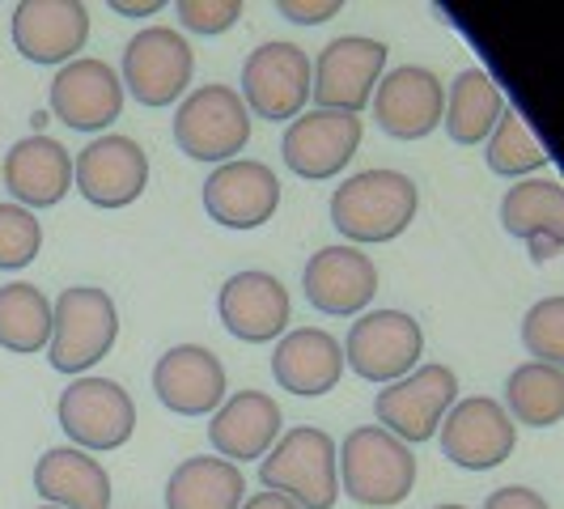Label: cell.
Segmentation results:
<instances>
[{
    "label": "cell",
    "mask_w": 564,
    "mask_h": 509,
    "mask_svg": "<svg viewBox=\"0 0 564 509\" xmlns=\"http://www.w3.org/2000/svg\"><path fill=\"white\" fill-rule=\"evenodd\" d=\"M484 509H547V501L539 497L535 488H522V484H509V488H497L488 492Z\"/></svg>",
    "instance_id": "36"
},
{
    "label": "cell",
    "mask_w": 564,
    "mask_h": 509,
    "mask_svg": "<svg viewBox=\"0 0 564 509\" xmlns=\"http://www.w3.org/2000/svg\"><path fill=\"white\" fill-rule=\"evenodd\" d=\"M111 9L119 18H153V13H162V0H111Z\"/></svg>",
    "instance_id": "37"
},
{
    "label": "cell",
    "mask_w": 564,
    "mask_h": 509,
    "mask_svg": "<svg viewBox=\"0 0 564 509\" xmlns=\"http://www.w3.org/2000/svg\"><path fill=\"white\" fill-rule=\"evenodd\" d=\"M73 187L94 208H128L149 187V158L132 137H98L73 158Z\"/></svg>",
    "instance_id": "14"
},
{
    "label": "cell",
    "mask_w": 564,
    "mask_h": 509,
    "mask_svg": "<svg viewBox=\"0 0 564 509\" xmlns=\"http://www.w3.org/2000/svg\"><path fill=\"white\" fill-rule=\"evenodd\" d=\"M89 39V9L77 0H22L13 9V47L30 64H68Z\"/></svg>",
    "instance_id": "21"
},
{
    "label": "cell",
    "mask_w": 564,
    "mask_h": 509,
    "mask_svg": "<svg viewBox=\"0 0 564 509\" xmlns=\"http://www.w3.org/2000/svg\"><path fill=\"white\" fill-rule=\"evenodd\" d=\"M437 429H442V454L463 472L501 467L513 454V442H518V424L509 421L501 399L492 396L458 399Z\"/></svg>",
    "instance_id": "12"
},
{
    "label": "cell",
    "mask_w": 564,
    "mask_h": 509,
    "mask_svg": "<svg viewBox=\"0 0 564 509\" xmlns=\"http://www.w3.org/2000/svg\"><path fill=\"white\" fill-rule=\"evenodd\" d=\"M387 73V47L366 34H344L327 43L311 68V98L318 111L361 115Z\"/></svg>",
    "instance_id": "7"
},
{
    "label": "cell",
    "mask_w": 564,
    "mask_h": 509,
    "mask_svg": "<svg viewBox=\"0 0 564 509\" xmlns=\"http://www.w3.org/2000/svg\"><path fill=\"white\" fill-rule=\"evenodd\" d=\"M52 339V302L39 284L13 281L0 289V348L34 357Z\"/></svg>",
    "instance_id": "30"
},
{
    "label": "cell",
    "mask_w": 564,
    "mask_h": 509,
    "mask_svg": "<svg viewBox=\"0 0 564 509\" xmlns=\"http://www.w3.org/2000/svg\"><path fill=\"white\" fill-rule=\"evenodd\" d=\"M302 289L314 311L332 314V318H352L373 302L378 268L361 247H323L306 259Z\"/></svg>",
    "instance_id": "18"
},
{
    "label": "cell",
    "mask_w": 564,
    "mask_h": 509,
    "mask_svg": "<svg viewBox=\"0 0 564 509\" xmlns=\"http://www.w3.org/2000/svg\"><path fill=\"white\" fill-rule=\"evenodd\" d=\"M276 437H281V403L268 391H238L213 412V424H208L213 451L234 467L263 458L276 446Z\"/></svg>",
    "instance_id": "23"
},
{
    "label": "cell",
    "mask_w": 564,
    "mask_h": 509,
    "mask_svg": "<svg viewBox=\"0 0 564 509\" xmlns=\"http://www.w3.org/2000/svg\"><path fill=\"white\" fill-rule=\"evenodd\" d=\"M513 424H531V429H552L564 416V373L561 366H543V361H527V366L509 369L506 378V403Z\"/></svg>",
    "instance_id": "29"
},
{
    "label": "cell",
    "mask_w": 564,
    "mask_h": 509,
    "mask_svg": "<svg viewBox=\"0 0 564 509\" xmlns=\"http://www.w3.org/2000/svg\"><path fill=\"white\" fill-rule=\"evenodd\" d=\"M115 339H119V311L107 289L73 284L52 302V339H47L52 369L82 378L85 369L111 353Z\"/></svg>",
    "instance_id": "4"
},
{
    "label": "cell",
    "mask_w": 564,
    "mask_h": 509,
    "mask_svg": "<svg viewBox=\"0 0 564 509\" xmlns=\"http://www.w3.org/2000/svg\"><path fill=\"white\" fill-rule=\"evenodd\" d=\"M272 378L281 382V391L297 399H314L336 391L344 378V348L332 332L323 327H297L281 336L272 353Z\"/></svg>",
    "instance_id": "24"
},
{
    "label": "cell",
    "mask_w": 564,
    "mask_h": 509,
    "mask_svg": "<svg viewBox=\"0 0 564 509\" xmlns=\"http://www.w3.org/2000/svg\"><path fill=\"white\" fill-rule=\"evenodd\" d=\"M501 226L522 242H561L564 187L561 178H522L501 199Z\"/></svg>",
    "instance_id": "28"
},
{
    "label": "cell",
    "mask_w": 564,
    "mask_h": 509,
    "mask_svg": "<svg viewBox=\"0 0 564 509\" xmlns=\"http://www.w3.org/2000/svg\"><path fill=\"white\" fill-rule=\"evenodd\" d=\"M442 107H446V85L421 64L382 73V82L373 89V123L395 141L429 137L442 123Z\"/></svg>",
    "instance_id": "16"
},
{
    "label": "cell",
    "mask_w": 564,
    "mask_h": 509,
    "mask_svg": "<svg viewBox=\"0 0 564 509\" xmlns=\"http://www.w3.org/2000/svg\"><path fill=\"white\" fill-rule=\"evenodd\" d=\"M34 492L56 509H111L107 467L77 446H56L34 463Z\"/></svg>",
    "instance_id": "25"
},
{
    "label": "cell",
    "mask_w": 564,
    "mask_h": 509,
    "mask_svg": "<svg viewBox=\"0 0 564 509\" xmlns=\"http://www.w3.org/2000/svg\"><path fill=\"white\" fill-rule=\"evenodd\" d=\"M339 492H348L357 506H399L416 484V454L391 437L378 424L352 429L336 451Z\"/></svg>",
    "instance_id": "3"
},
{
    "label": "cell",
    "mask_w": 564,
    "mask_h": 509,
    "mask_svg": "<svg viewBox=\"0 0 564 509\" xmlns=\"http://www.w3.org/2000/svg\"><path fill=\"white\" fill-rule=\"evenodd\" d=\"M242 107L263 119H297L311 102V59L297 43H263L242 64Z\"/></svg>",
    "instance_id": "11"
},
{
    "label": "cell",
    "mask_w": 564,
    "mask_h": 509,
    "mask_svg": "<svg viewBox=\"0 0 564 509\" xmlns=\"http://www.w3.org/2000/svg\"><path fill=\"white\" fill-rule=\"evenodd\" d=\"M454 403H458V373L433 361V366H416L399 382H387L373 399V416H378V429H387L403 446H416L437 433V424L446 421Z\"/></svg>",
    "instance_id": "6"
},
{
    "label": "cell",
    "mask_w": 564,
    "mask_h": 509,
    "mask_svg": "<svg viewBox=\"0 0 564 509\" xmlns=\"http://www.w3.org/2000/svg\"><path fill=\"white\" fill-rule=\"evenodd\" d=\"M217 314H221V323H226V332L234 339H242V344H268V339L284 336L293 302H289V289L272 272L247 268V272H234L221 284Z\"/></svg>",
    "instance_id": "20"
},
{
    "label": "cell",
    "mask_w": 564,
    "mask_h": 509,
    "mask_svg": "<svg viewBox=\"0 0 564 509\" xmlns=\"http://www.w3.org/2000/svg\"><path fill=\"white\" fill-rule=\"evenodd\" d=\"M59 429L77 442V451H119L137 429V403L111 378H77L56 403Z\"/></svg>",
    "instance_id": "9"
},
{
    "label": "cell",
    "mask_w": 564,
    "mask_h": 509,
    "mask_svg": "<svg viewBox=\"0 0 564 509\" xmlns=\"http://www.w3.org/2000/svg\"><path fill=\"white\" fill-rule=\"evenodd\" d=\"M506 115V98L501 85L492 82L484 68H463L454 85L446 89V107H442V123L451 132L454 144H480L488 132L497 128V119Z\"/></svg>",
    "instance_id": "26"
},
{
    "label": "cell",
    "mask_w": 564,
    "mask_h": 509,
    "mask_svg": "<svg viewBox=\"0 0 564 509\" xmlns=\"http://www.w3.org/2000/svg\"><path fill=\"white\" fill-rule=\"evenodd\" d=\"M52 111L73 132H102L123 115V82L107 59H68L52 82Z\"/></svg>",
    "instance_id": "17"
},
{
    "label": "cell",
    "mask_w": 564,
    "mask_h": 509,
    "mask_svg": "<svg viewBox=\"0 0 564 509\" xmlns=\"http://www.w3.org/2000/svg\"><path fill=\"white\" fill-rule=\"evenodd\" d=\"M421 192L399 170H361L344 178L332 196V226L348 238V247L395 242L416 221Z\"/></svg>",
    "instance_id": "1"
},
{
    "label": "cell",
    "mask_w": 564,
    "mask_h": 509,
    "mask_svg": "<svg viewBox=\"0 0 564 509\" xmlns=\"http://www.w3.org/2000/svg\"><path fill=\"white\" fill-rule=\"evenodd\" d=\"M276 9H281V18L297 22V26H318V22L336 18L344 9V0H281Z\"/></svg>",
    "instance_id": "35"
},
{
    "label": "cell",
    "mask_w": 564,
    "mask_h": 509,
    "mask_svg": "<svg viewBox=\"0 0 564 509\" xmlns=\"http://www.w3.org/2000/svg\"><path fill=\"white\" fill-rule=\"evenodd\" d=\"M247 480L226 458H183L166 480V509H238Z\"/></svg>",
    "instance_id": "27"
},
{
    "label": "cell",
    "mask_w": 564,
    "mask_h": 509,
    "mask_svg": "<svg viewBox=\"0 0 564 509\" xmlns=\"http://www.w3.org/2000/svg\"><path fill=\"white\" fill-rule=\"evenodd\" d=\"M361 119L344 111H302L297 119H289L284 128V166L293 170L297 178H336L339 170L352 162V153L361 149Z\"/></svg>",
    "instance_id": "13"
},
{
    "label": "cell",
    "mask_w": 564,
    "mask_h": 509,
    "mask_svg": "<svg viewBox=\"0 0 564 509\" xmlns=\"http://www.w3.org/2000/svg\"><path fill=\"white\" fill-rule=\"evenodd\" d=\"M238 509H297V506H293V501H284L281 492H268V488H263V492L247 497V501H242Z\"/></svg>",
    "instance_id": "38"
},
{
    "label": "cell",
    "mask_w": 564,
    "mask_h": 509,
    "mask_svg": "<svg viewBox=\"0 0 564 509\" xmlns=\"http://www.w3.org/2000/svg\"><path fill=\"white\" fill-rule=\"evenodd\" d=\"M4 187L18 199V208H56L73 192V158L52 137H26L4 153Z\"/></svg>",
    "instance_id": "22"
},
{
    "label": "cell",
    "mask_w": 564,
    "mask_h": 509,
    "mask_svg": "<svg viewBox=\"0 0 564 509\" xmlns=\"http://www.w3.org/2000/svg\"><path fill=\"white\" fill-rule=\"evenodd\" d=\"M344 348V366L361 373L366 382H399L421 366L424 332L412 314L403 311H369L352 323Z\"/></svg>",
    "instance_id": "8"
},
{
    "label": "cell",
    "mask_w": 564,
    "mask_h": 509,
    "mask_svg": "<svg viewBox=\"0 0 564 509\" xmlns=\"http://www.w3.org/2000/svg\"><path fill=\"white\" fill-rule=\"evenodd\" d=\"M281 204V178L254 158H234L204 183V213L226 229H259Z\"/></svg>",
    "instance_id": "15"
},
{
    "label": "cell",
    "mask_w": 564,
    "mask_h": 509,
    "mask_svg": "<svg viewBox=\"0 0 564 509\" xmlns=\"http://www.w3.org/2000/svg\"><path fill=\"white\" fill-rule=\"evenodd\" d=\"M153 396L174 416H208L226 403V366L199 344H174L153 366Z\"/></svg>",
    "instance_id": "19"
},
{
    "label": "cell",
    "mask_w": 564,
    "mask_h": 509,
    "mask_svg": "<svg viewBox=\"0 0 564 509\" xmlns=\"http://www.w3.org/2000/svg\"><path fill=\"white\" fill-rule=\"evenodd\" d=\"M43 247V226L39 217L18 208V204H0V268L18 272L26 268L30 259Z\"/></svg>",
    "instance_id": "33"
},
{
    "label": "cell",
    "mask_w": 564,
    "mask_h": 509,
    "mask_svg": "<svg viewBox=\"0 0 564 509\" xmlns=\"http://www.w3.org/2000/svg\"><path fill=\"white\" fill-rule=\"evenodd\" d=\"M433 509H467V506H454V501H451V506H433Z\"/></svg>",
    "instance_id": "39"
},
{
    "label": "cell",
    "mask_w": 564,
    "mask_h": 509,
    "mask_svg": "<svg viewBox=\"0 0 564 509\" xmlns=\"http://www.w3.org/2000/svg\"><path fill=\"white\" fill-rule=\"evenodd\" d=\"M259 480L297 509H332L339 497L336 442L318 424H297L259 458Z\"/></svg>",
    "instance_id": "2"
},
{
    "label": "cell",
    "mask_w": 564,
    "mask_h": 509,
    "mask_svg": "<svg viewBox=\"0 0 564 509\" xmlns=\"http://www.w3.org/2000/svg\"><path fill=\"white\" fill-rule=\"evenodd\" d=\"M174 13L192 34H226L242 18V0H178Z\"/></svg>",
    "instance_id": "34"
},
{
    "label": "cell",
    "mask_w": 564,
    "mask_h": 509,
    "mask_svg": "<svg viewBox=\"0 0 564 509\" xmlns=\"http://www.w3.org/2000/svg\"><path fill=\"white\" fill-rule=\"evenodd\" d=\"M39 509H56V506H39Z\"/></svg>",
    "instance_id": "40"
},
{
    "label": "cell",
    "mask_w": 564,
    "mask_h": 509,
    "mask_svg": "<svg viewBox=\"0 0 564 509\" xmlns=\"http://www.w3.org/2000/svg\"><path fill=\"white\" fill-rule=\"evenodd\" d=\"M192 73H196V56L178 30L144 26L123 47V77L119 82H123V89H132V98L141 107H170L187 94Z\"/></svg>",
    "instance_id": "10"
},
{
    "label": "cell",
    "mask_w": 564,
    "mask_h": 509,
    "mask_svg": "<svg viewBox=\"0 0 564 509\" xmlns=\"http://www.w3.org/2000/svg\"><path fill=\"white\" fill-rule=\"evenodd\" d=\"M488 149H484V158H488V170L492 174H501V178H527V174H535L552 162V153L539 144V137L522 123V115L506 111L497 119V128L488 132Z\"/></svg>",
    "instance_id": "31"
},
{
    "label": "cell",
    "mask_w": 564,
    "mask_h": 509,
    "mask_svg": "<svg viewBox=\"0 0 564 509\" xmlns=\"http://www.w3.org/2000/svg\"><path fill=\"white\" fill-rule=\"evenodd\" d=\"M522 344L527 353L543 366H561L564 361V297H539L522 318Z\"/></svg>",
    "instance_id": "32"
},
{
    "label": "cell",
    "mask_w": 564,
    "mask_h": 509,
    "mask_svg": "<svg viewBox=\"0 0 564 509\" xmlns=\"http://www.w3.org/2000/svg\"><path fill=\"white\" fill-rule=\"evenodd\" d=\"M251 141V111L242 107L234 85H199L183 98L174 115V144L192 162L226 166Z\"/></svg>",
    "instance_id": "5"
}]
</instances>
